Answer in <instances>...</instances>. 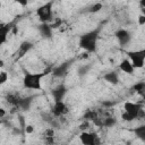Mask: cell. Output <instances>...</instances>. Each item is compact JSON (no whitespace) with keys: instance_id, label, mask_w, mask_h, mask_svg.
<instances>
[{"instance_id":"obj_1","label":"cell","mask_w":145,"mask_h":145,"mask_svg":"<svg viewBox=\"0 0 145 145\" xmlns=\"http://www.w3.org/2000/svg\"><path fill=\"white\" fill-rule=\"evenodd\" d=\"M100 33H101V27H96L88 32L83 33L78 39V46L88 53L96 52Z\"/></svg>"},{"instance_id":"obj_2","label":"cell","mask_w":145,"mask_h":145,"mask_svg":"<svg viewBox=\"0 0 145 145\" xmlns=\"http://www.w3.org/2000/svg\"><path fill=\"white\" fill-rule=\"evenodd\" d=\"M49 74L48 70L33 72V71H26L23 76V87L25 89L31 91H41L42 89V79Z\"/></svg>"},{"instance_id":"obj_3","label":"cell","mask_w":145,"mask_h":145,"mask_svg":"<svg viewBox=\"0 0 145 145\" xmlns=\"http://www.w3.org/2000/svg\"><path fill=\"white\" fill-rule=\"evenodd\" d=\"M143 117H144V109L142 104L135 103V102H126L123 104V112L121 114V118L123 121L131 122Z\"/></svg>"},{"instance_id":"obj_4","label":"cell","mask_w":145,"mask_h":145,"mask_svg":"<svg viewBox=\"0 0 145 145\" xmlns=\"http://www.w3.org/2000/svg\"><path fill=\"white\" fill-rule=\"evenodd\" d=\"M36 16L41 24H49L53 19V1H48L36 9Z\"/></svg>"},{"instance_id":"obj_5","label":"cell","mask_w":145,"mask_h":145,"mask_svg":"<svg viewBox=\"0 0 145 145\" xmlns=\"http://www.w3.org/2000/svg\"><path fill=\"white\" fill-rule=\"evenodd\" d=\"M127 59L133 65L134 69H140L145 65V50H136V51H127Z\"/></svg>"},{"instance_id":"obj_6","label":"cell","mask_w":145,"mask_h":145,"mask_svg":"<svg viewBox=\"0 0 145 145\" xmlns=\"http://www.w3.org/2000/svg\"><path fill=\"white\" fill-rule=\"evenodd\" d=\"M50 113L53 118H60V117H65L69 113V106L65 101H57L53 102V104L51 105V110Z\"/></svg>"},{"instance_id":"obj_7","label":"cell","mask_w":145,"mask_h":145,"mask_svg":"<svg viewBox=\"0 0 145 145\" xmlns=\"http://www.w3.org/2000/svg\"><path fill=\"white\" fill-rule=\"evenodd\" d=\"M79 140L83 145H101V139L95 131H82L79 134Z\"/></svg>"},{"instance_id":"obj_8","label":"cell","mask_w":145,"mask_h":145,"mask_svg":"<svg viewBox=\"0 0 145 145\" xmlns=\"http://www.w3.org/2000/svg\"><path fill=\"white\" fill-rule=\"evenodd\" d=\"M114 37H116L118 44L120 46H122V48L123 46H127L131 42V39H133L131 33L128 29H126V28H119V29H117L114 32Z\"/></svg>"},{"instance_id":"obj_9","label":"cell","mask_w":145,"mask_h":145,"mask_svg":"<svg viewBox=\"0 0 145 145\" xmlns=\"http://www.w3.org/2000/svg\"><path fill=\"white\" fill-rule=\"evenodd\" d=\"M68 92V88L65 84H59L57 85L56 87H53L51 89V95H52V99H53V102H57V101H63L66 94Z\"/></svg>"},{"instance_id":"obj_10","label":"cell","mask_w":145,"mask_h":145,"mask_svg":"<svg viewBox=\"0 0 145 145\" xmlns=\"http://www.w3.org/2000/svg\"><path fill=\"white\" fill-rule=\"evenodd\" d=\"M11 31V24L5 23L0 24V46L3 45L8 40V34Z\"/></svg>"},{"instance_id":"obj_11","label":"cell","mask_w":145,"mask_h":145,"mask_svg":"<svg viewBox=\"0 0 145 145\" xmlns=\"http://www.w3.org/2000/svg\"><path fill=\"white\" fill-rule=\"evenodd\" d=\"M69 66H70V63H69V62H63V63H61V65L57 66V67L52 70L53 76H54V77H63V76H66V75H67V72H68Z\"/></svg>"},{"instance_id":"obj_12","label":"cell","mask_w":145,"mask_h":145,"mask_svg":"<svg viewBox=\"0 0 145 145\" xmlns=\"http://www.w3.org/2000/svg\"><path fill=\"white\" fill-rule=\"evenodd\" d=\"M103 79L111 84V85H118L119 82H120V78H119V75L117 71H108L103 75Z\"/></svg>"},{"instance_id":"obj_13","label":"cell","mask_w":145,"mask_h":145,"mask_svg":"<svg viewBox=\"0 0 145 145\" xmlns=\"http://www.w3.org/2000/svg\"><path fill=\"white\" fill-rule=\"evenodd\" d=\"M119 69H120L122 72L128 74V75H133L134 71H135L133 65L130 63V61H129L127 58H125V59H122V60L120 61V63H119Z\"/></svg>"},{"instance_id":"obj_14","label":"cell","mask_w":145,"mask_h":145,"mask_svg":"<svg viewBox=\"0 0 145 145\" xmlns=\"http://www.w3.org/2000/svg\"><path fill=\"white\" fill-rule=\"evenodd\" d=\"M52 27H51V25H49V24H41L40 26H39V32H40V34L43 36V37H46V39H50L51 36H52Z\"/></svg>"},{"instance_id":"obj_15","label":"cell","mask_w":145,"mask_h":145,"mask_svg":"<svg viewBox=\"0 0 145 145\" xmlns=\"http://www.w3.org/2000/svg\"><path fill=\"white\" fill-rule=\"evenodd\" d=\"M33 48V43H31V42H27V41H25V42H23L19 46H18V50H17V53H18V57L20 58V57H23V56H25L31 49Z\"/></svg>"},{"instance_id":"obj_16","label":"cell","mask_w":145,"mask_h":145,"mask_svg":"<svg viewBox=\"0 0 145 145\" xmlns=\"http://www.w3.org/2000/svg\"><path fill=\"white\" fill-rule=\"evenodd\" d=\"M32 101H33V100H32V97H20V99H19V101H18L17 106H18L20 110L26 111V110H28V109L31 108Z\"/></svg>"},{"instance_id":"obj_17","label":"cell","mask_w":145,"mask_h":145,"mask_svg":"<svg viewBox=\"0 0 145 145\" xmlns=\"http://www.w3.org/2000/svg\"><path fill=\"white\" fill-rule=\"evenodd\" d=\"M43 136H44V142H45L48 145L53 144V142H54V130H53L52 128H48V129L44 131Z\"/></svg>"},{"instance_id":"obj_18","label":"cell","mask_w":145,"mask_h":145,"mask_svg":"<svg viewBox=\"0 0 145 145\" xmlns=\"http://www.w3.org/2000/svg\"><path fill=\"white\" fill-rule=\"evenodd\" d=\"M19 99H20V96L17 95V94H15V93H9V94L6 96V101H7L9 104L15 105V106H17Z\"/></svg>"},{"instance_id":"obj_19","label":"cell","mask_w":145,"mask_h":145,"mask_svg":"<svg viewBox=\"0 0 145 145\" xmlns=\"http://www.w3.org/2000/svg\"><path fill=\"white\" fill-rule=\"evenodd\" d=\"M84 118H85L86 120H88V121H93V122L95 123V122L97 121V119H99V116H97V113H96L94 110H88V111L85 112Z\"/></svg>"},{"instance_id":"obj_20","label":"cell","mask_w":145,"mask_h":145,"mask_svg":"<svg viewBox=\"0 0 145 145\" xmlns=\"http://www.w3.org/2000/svg\"><path fill=\"white\" fill-rule=\"evenodd\" d=\"M134 133L136 134L137 138H139L140 140H145V126L136 127V128L134 129Z\"/></svg>"},{"instance_id":"obj_21","label":"cell","mask_w":145,"mask_h":145,"mask_svg":"<svg viewBox=\"0 0 145 145\" xmlns=\"http://www.w3.org/2000/svg\"><path fill=\"white\" fill-rule=\"evenodd\" d=\"M116 123V119L113 118H104L103 121H101V126H104V127H112L114 126Z\"/></svg>"},{"instance_id":"obj_22","label":"cell","mask_w":145,"mask_h":145,"mask_svg":"<svg viewBox=\"0 0 145 145\" xmlns=\"http://www.w3.org/2000/svg\"><path fill=\"white\" fill-rule=\"evenodd\" d=\"M134 89H135L137 93L143 94V93H144V89H145V83H144V82H139V83L135 84V85H134Z\"/></svg>"},{"instance_id":"obj_23","label":"cell","mask_w":145,"mask_h":145,"mask_svg":"<svg viewBox=\"0 0 145 145\" xmlns=\"http://www.w3.org/2000/svg\"><path fill=\"white\" fill-rule=\"evenodd\" d=\"M102 8H103V5H102L101 2H96V3H94V5H93V6L89 8V12H92V14H95V12L100 11Z\"/></svg>"},{"instance_id":"obj_24","label":"cell","mask_w":145,"mask_h":145,"mask_svg":"<svg viewBox=\"0 0 145 145\" xmlns=\"http://www.w3.org/2000/svg\"><path fill=\"white\" fill-rule=\"evenodd\" d=\"M8 78H9L8 74H7L6 71L1 70V71H0V86L3 85V84H6V83L8 82Z\"/></svg>"},{"instance_id":"obj_25","label":"cell","mask_w":145,"mask_h":145,"mask_svg":"<svg viewBox=\"0 0 145 145\" xmlns=\"http://www.w3.org/2000/svg\"><path fill=\"white\" fill-rule=\"evenodd\" d=\"M138 24H139L140 26L145 25V15H144V14H142V15L138 16Z\"/></svg>"},{"instance_id":"obj_26","label":"cell","mask_w":145,"mask_h":145,"mask_svg":"<svg viewBox=\"0 0 145 145\" xmlns=\"http://www.w3.org/2000/svg\"><path fill=\"white\" fill-rule=\"evenodd\" d=\"M5 116H6V111H5L3 109H0V119L3 118Z\"/></svg>"},{"instance_id":"obj_27","label":"cell","mask_w":145,"mask_h":145,"mask_svg":"<svg viewBox=\"0 0 145 145\" xmlns=\"http://www.w3.org/2000/svg\"><path fill=\"white\" fill-rule=\"evenodd\" d=\"M33 131V126H27L26 127V133H32Z\"/></svg>"},{"instance_id":"obj_28","label":"cell","mask_w":145,"mask_h":145,"mask_svg":"<svg viewBox=\"0 0 145 145\" xmlns=\"http://www.w3.org/2000/svg\"><path fill=\"white\" fill-rule=\"evenodd\" d=\"M18 3L22 6H25V5H27V1H18Z\"/></svg>"},{"instance_id":"obj_29","label":"cell","mask_w":145,"mask_h":145,"mask_svg":"<svg viewBox=\"0 0 145 145\" xmlns=\"http://www.w3.org/2000/svg\"><path fill=\"white\" fill-rule=\"evenodd\" d=\"M3 66H5V61H3V60H1V59H0V68H2V67H3Z\"/></svg>"},{"instance_id":"obj_30","label":"cell","mask_w":145,"mask_h":145,"mask_svg":"<svg viewBox=\"0 0 145 145\" xmlns=\"http://www.w3.org/2000/svg\"><path fill=\"white\" fill-rule=\"evenodd\" d=\"M0 7H1V2H0Z\"/></svg>"}]
</instances>
